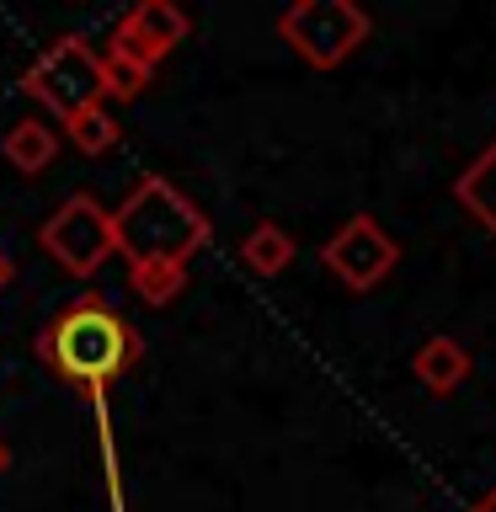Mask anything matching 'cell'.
Masks as SVG:
<instances>
[{"label":"cell","instance_id":"1","mask_svg":"<svg viewBox=\"0 0 496 512\" xmlns=\"http://www.w3.org/2000/svg\"><path fill=\"white\" fill-rule=\"evenodd\" d=\"M38 358L86 400H107V384L128 374V363H139V331L107 299L86 294L48 320V331L38 336Z\"/></svg>","mask_w":496,"mask_h":512},{"label":"cell","instance_id":"2","mask_svg":"<svg viewBox=\"0 0 496 512\" xmlns=\"http://www.w3.org/2000/svg\"><path fill=\"white\" fill-rule=\"evenodd\" d=\"M208 214L187 198L182 187H171L166 176H139V187L112 208V240L128 267H182L208 246Z\"/></svg>","mask_w":496,"mask_h":512},{"label":"cell","instance_id":"3","mask_svg":"<svg viewBox=\"0 0 496 512\" xmlns=\"http://www.w3.org/2000/svg\"><path fill=\"white\" fill-rule=\"evenodd\" d=\"M368 32H374V22H368V11L352 6V0H294V6L278 11V38L294 48L310 70H336V64H347L368 43Z\"/></svg>","mask_w":496,"mask_h":512},{"label":"cell","instance_id":"4","mask_svg":"<svg viewBox=\"0 0 496 512\" xmlns=\"http://www.w3.org/2000/svg\"><path fill=\"white\" fill-rule=\"evenodd\" d=\"M22 91L32 96V102H43L59 123H70L75 112L107 102L102 96V54H96L86 38L64 32V38H54L22 70Z\"/></svg>","mask_w":496,"mask_h":512},{"label":"cell","instance_id":"5","mask_svg":"<svg viewBox=\"0 0 496 512\" xmlns=\"http://www.w3.org/2000/svg\"><path fill=\"white\" fill-rule=\"evenodd\" d=\"M38 246L54 256L70 278H96L107 256H118L112 214L91 198V192H70V198L38 224Z\"/></svg>","mask_w":496,"mask_h":512},{"label":"cell","instance_id":"6","mask_svg":"<svg viewBox=\"0 0 496 512\" xmlns=\"http://www.w3.org/2000/svg\"><path fill=\"white\" fill-rule=\"evenodd\" d=\"M320 262H326L331 278H342L352 294H368V288H379L395 272L400 246H395V235L384 230L374 214H352L342 230L320 246Z\"/></svg>","mask_w":496,"mask_h":512},{"label":"cell","instance_id":"7","mask_svg":"<svg viewBox=\"0 0 496 512\" xmlns=\"http://www.w3.org/2000/svg\"><path fill=\"white\" fill-rule=\"evenodd\" d=\"M187 32H192L187 11H176L171 0H144V6H134L118 22V32H112L107 48L123 54V59H134V64H144V70H155L176 43H187Z\"/></svg>","mask_w":496,"mask_h":512},{"label":"cell","instance_id":"8","mask_svg":"<svg viewBox=\"0 0 496 512\" xmlns=\"http://www.w3.org/2000/svg\"><path fill=\"white\" fill-rule=\"evenodd\" d=\"M411 374L427 395H454L464 379H470V352L454 336H427L411 358Z\"/></svg>","mask_w":496,"mask_h":512},{"label":"cell","instance_id":"9","mask_svg":"<svg viewBox=\"0 0 496 512\" xmlns=\"http://www.w3.org/2000/svg\"><path fill=\"white\" fill-rule=\"evenodd\" d=\"M454 203L496 235V139L454 176Z\"/></svg>","mask_w":496,"mask_h":512},{"label":"cell","instance_id":"10","mask_svg":"<svg viewBox=\"0 0 496 512\" xmlns=\"http://www.w3.org/2000/svg\"><path fill=\"white\" fill-rule=\"evenodd\" d=\"M0 155H6L22 176H38L43 166H54V155H59V128H48L43 118L11 123V134L0 139Z\"/></svg>","mask_w":496,"mask_h":512},{"label":"cell","instance_id":"11","mask_svg":"<svg viewBox=\"0 0 496 512\" xmlns=\"http://www.w3.org/2000/svg\"><path fill=\"white\" fill-rule=\"evenodd\" d=\"M240 262H246L251 278H278V272L294 262V235H288L283 224L262 219L246 240H240Z\"/></svg>","mask_w":496,"mask_h":512},{"label":"cell","instance_id":"12","mask_svg":"<svg viewBox=\"0 0 496 512\" xmlns=\"http://www.w3.org/2000/svg\"><path fill=\"white\" fill-rule=\"evenodd\" d=\"M64 134H70V144L80 155H107L112 144L123 139V128H118V118H112L107 107H86V112H75V118L64 123Z\"/></svg>","mask_w":496,"mask_h":512},{"label":"cell","instance_id":"13","mask_svg":"<svg viewBox=\"0 0 496 512\" xmlns=\"http://www.w3.org/2000/svg\"><path fill=\"white\" fill-rule=\"evenodd\" d=\"M155 70H144V64L112 54V48H102V96H112V102H134V96L150 86Z\"/></svg>","mask_w":496,"mask_h":512},{"label":"cell","instance_id":"14","mask_svg":"<svg viewBox=\"0 0 496 512\" xmlns=\"http://www.w3.org/2000/svg\"><path fill=\"white\" fill-rule=\"evenodd\" d=\"M128 288L144 299V304H171L176 294L187 288V272L182 267H128Z\"/></svg>","mask_w":496,"mask_h":512},{"label":"cell","instance_id":"15","mask_svg":"<svg viewBox=\"0 0 496 512\" xmlns=\"http://www.w3.org/2000/svg\"><path fill=\"white\" fill-rule=\"evenodd\" d=\"M6 470H11V448L0 443V475H6Z\"/></svg>","mask_w":496,"mask_h":512},{"label":"cell","instance_id":"16","mask_svg":"<svg viewBox=\"0 0 496 512\" xmlns=\"http://www.w3.org/2000/svg\"><path fill=\"white\" fill-rule=\"evenodd\" d=\"M6 283H11V262L0 256V288H6Z\"/></svg>","mask_w":496,"mask_h":512},{"label":"cell","instance_id":"17","mask_svg":"<svg viewBox=\"0 0 496 512\" xmlns=\"http://www.w3.org/2000/svg\"><path fill=\"white\" fill-rule=\"evenodd\" d=\"M470 512H486V507H480V502H475V507H470Z\"/></svg>","mask_w":496,"mask_h":512}]
</instances>
